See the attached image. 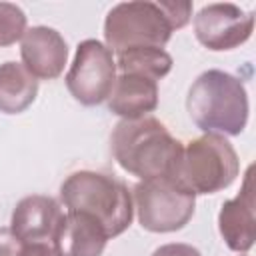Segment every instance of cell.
<instances>
[{
    "instance_id": "cell-1",
    "label": "cell",
    "mask_w": 256,
    "mask_h": 256,
    "mask_svg": "<svg viewBox=\"0 0 256 256\" xmlns=\"http://www.w3.org/2000/svg\"><path fill=\"white\" fill-rule=\"evenodd\" d=\"M110 148L120 164L140 180L174 176L182 156V142L154 116L120 120L110 136Z\"/></svg>"
},
{
    "instance_id": "cell-2",
    "label": "cell",
    "mask_w": 256,
    "mask_h": 256,
    "mask_svg": "<svg viewBox=\"0 0 256 256\" xmlns=\"http://www.w3.org/2000/svg\"><path fill=\"white\" fill-rule=\"evenodd\" d=\"M186 110L204 134L238 136L248 124V92L240 78L224 70H206L190 86Z\"/></svg>"
},
{
    "instance_id": "cell-3",
    "label": "cell",
    "mask_w": 256,
    "mask_h": 256,
    "mask_svg": "<svg viewBox=\"0 0 256 256\" xmlns=\"http://www.w3.org/2000/svg\"><path fill=\"white\" fill-rule=\"evenodd\" d=\"M60 198L68 210L92 214L104 226L108 238L120 236L134 218V200L128 186L112 174L80 170L60 186Z\"/></svg>"
},
{
    "instance_id": "cell-4",
    "label": "cell",
    "mask_w": 256,
    "mask_h": 256,
    "mask_svg": "<svg viewBox=\"0 0 256 256\" xmlns=\"http://www.w3.org/2000/svg\"><path fill=\"white\" fill-rule=\"evenodd\" d=\"M238 172L240 160L230 140L220 134H204L184 146L172 178L192 194H214L228 188Z\"/></svg>"
},
{
    "instance_id": "cell-5",
    "label": "cell",
    "mask_w": 256,
    "mask_h": 256,
    "mask_svg": "<svg viewBox=\"0 0 256 256\" xmlns=\"http://www.w3.org/2000/svg\"><path fill=\"white\" fill-rule=\"evenodd\" d=\"M174 26L160 2L134 0L116 4L104 20V40L112 52L130 48H164Z\"/></svg>"
},
{
    "instance_id": "cell-6",
    "label": "cell",
    "mask_w": 256,
    "mask_h": 256,
    "mask_svg": "<svg viewBox=\"0 0 256 256\" xmlns=\"http://www.w3.org/2000/svg\"><path fill=\"white\" fill-rule=\"evenodd\" d=\"M196 194L172 176L140 180L134 186V210L144 230L166 234L182 230L194 216Z\"/></svg>"
},
{
    "instance_id": "cell-7",
    "label": "cell",
    "mask_w": 256,
    "mask_h": 256,
    "mask_svg": "<svg viewBox=\"0 0 256 256\" xmlns=\"http://www.w3.org/2000/svg\"><path fill=\"white\" fill-rule=\"evenodd\" d=\"M116 82V60L100 40H82L66 74V88L82 106H98L108 100Z\"/></svg>"
},
{
    "instance_id": "cell-8",
    "label": "cell",
    "mask_w": 256,
    "mask_h": 256,
    "mask_svg": "<svg viewBox=\"0 0 256 256\" xmlns=\"http://www.w3.org/2000/svg\"><path fill=\"white\" fill-rule=\"evenodd\" d=\"M254 30V14L230 2L204 6L194 16L196 40L214 52L242 46Z\"/></svg>"
},
{
    "instance_id": "cell-9",
    "label": "cell",
    "mask_w": 256,
    "mask_h": 256,
    "mask_svg": "<svg viewBox=\"0 0 256 256\" xmlns=\"http://www.w3.org/2000/svg\"><path fill=\"white\" fill-rule=\"evenodd\" d=\"M252 166L246 170L240 192L226 200L218 212V230L232 252L246 254L256 240V208H254Z\"/></svg>"
},
{
    "instance_id": "cell-10",
    "label": "cell",
    "mask_w": 256,
    "mask_h": 256,
    "mask_svg": "<svg viewBox=\"0 0 256 256\" xmlns=\"http://www.w3.org/2000/svg\"><path fill=\"white\" fill-rule=\"evenodd\" d=\"M20 56L24 68L36 80H54L64 72L68 44L58 30L50 26H32L26 28L20 40Z\"/></svg>"
},
{
    "instance_id": "cell-11",
    "label": "cell",
    "mask_w": 256,
    "mask_h": 256,
    "mask_svg": "<svg viewBox=\"0 0 256 256\" xmlns=\"http://www.w3.org/2000/svg\"><path fill=\"white\" fill-rule=\"evenodd\" d=\"M108 240L100 220L82 210H68L52 238L58 256H102Z\"/></svg>"
},
{
    "instance_id": "cell-12",
    "label": "cell",
    "mask_w": 256,
    "mask_h": 256,
    "mask_svg": "<svg viewBox=\"0 0 256 256\" xmlns=\"http://www.w3.org/2000/svg\"><path fill=\"white\" fill-rule=\"evenodd\" d=\"M62 216L64 212L54 198L44 194H32L16 204L10 228L24 244L46 242L54 238Z\"/></svg>"
},
{
    "instance_id": "cell-13",
    "label": "cell",
    "mask_w": 256,
    "mask_h": 256,
    "mask_svg": "<svg viewBox=\"0 0 256 256\" xmlns=\"http://www.w3.org/2000/svg\"><path fill=\"white\" fill-rule=\"evenodd\" d=\"M158 108V82L138 74H118L108 96V110L122 120L144 118Z\"/></svg>"
},
{
    "instance_id": "cell-14",
    "label": "cell",
    "mask_w": 256,
    "mask_h": 256,
    "mask_svg": "<svg viewBox=\"0 0 256 256\" xmlns=\"http://www.w3.org/2000/svg\"><path fill=\"white\" fill-rule=\"evenodd\" d=\"M38 96V80L20 62L0 64V112L20 114Z\"/></svg>"
},
{
    "instance_id": "cell-15",
    "label": "cell",
    "mask_w": 256,
    "mask_h": 256,
    "mask_svg": "<svg viewBox=\"0 0 256 256\" xmlns=\"http://www.w3.org/2000/svg\"><path fill=\"white\" fill-rule=\"evenodd\" d=\"M116 70L120 74H138L154 82L162 80L172 70V56L164 48H130L118 52Z\"/></svg>"
},
{
    "instance_id": "cell-16",
    "label": "cell",
    "mask_w": 256,
    "mask_h": 256,
    "mask_svg": "<svg viewBox=\"0 0 256 256\" xmlns=\"http://www.w3.org/2000/svg\"><path fill=\"white\" fill-rule=\"evenodd\" d=\"M26 32V14L12 2H0V48L22 40Z\"/></svg>"
},
{
    "instance_id": "cell-17",
    "label": "cell",
    "mask_w": 256,
    "mask_h": 256,
    "mask_svg": "<svg viewBox=\"0 0 256 256\" xmlns=\"http://www.w3.org/2000/svg\"><path fill=\"white\" fill-rule=\"evenodd\" d=\"M24 248V242L12 232V228H0V256H18Z\"/></svg>"
},
{
    "instance_id": "cell-18",
    "label": "cell",
    "mask_w": 256,
    "mask_h": 256,
    "mask_svg": "<svg viewBox=\"0 0 256 256\" xmlns=\"http://www.w3.org/2000/svg\"><path fill=\"white\" fill-rule=\"evenodd\" d=\"M152 256H202L198 248L184 244V242H170V244H162L160 248H156L152 252Z\"/></svg>"
},
{
    "instance_id": "cell-19",
    "label": "cell",
    "mask_w": 256,
    "mask_h": 256,
    "mask_svg": "<svg viewBox=\"0 0 256 256\" xmlns=\"http://www.w3.org/2000/svg\"><path fill=\"white\" fill-rule=\"evenodd\" d=\"M18 256H58L54 246L46 242H34V244H24Z\"/></svg>"
}]
</instances>
